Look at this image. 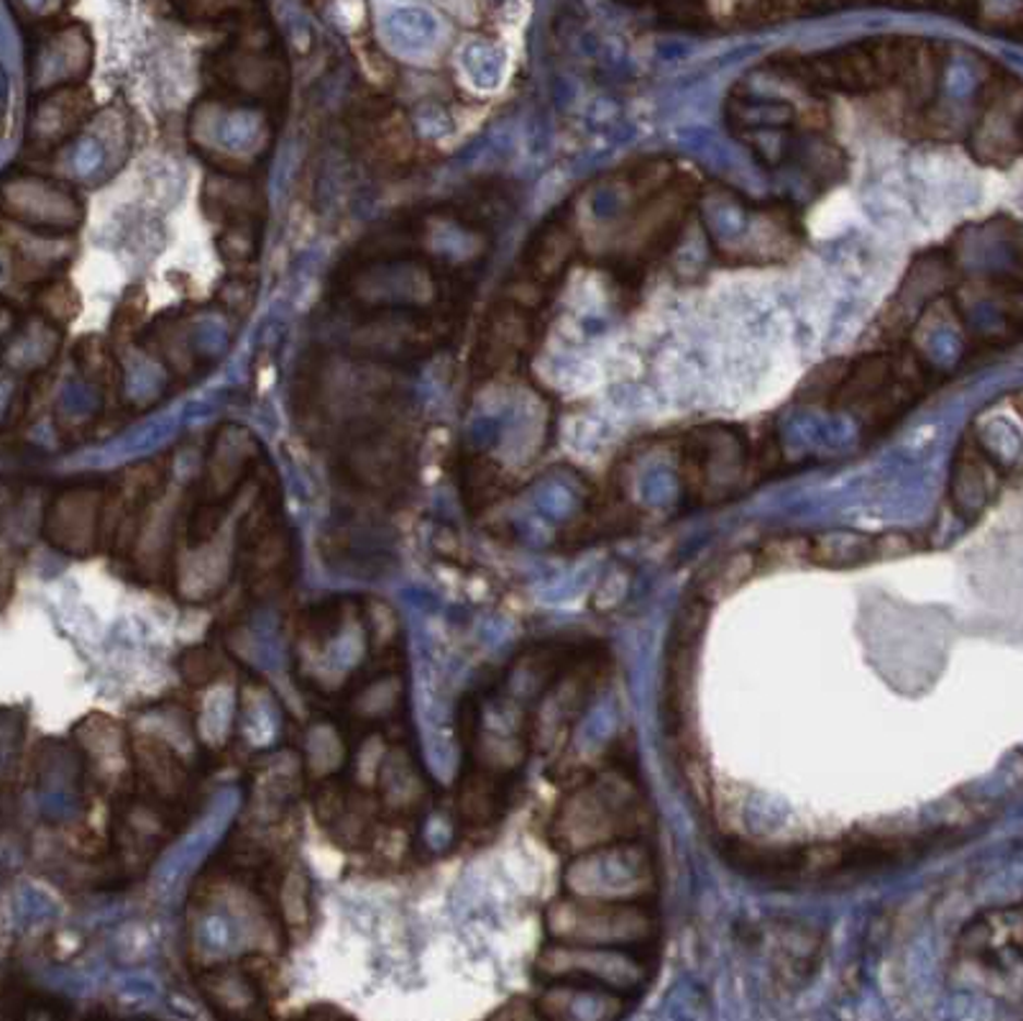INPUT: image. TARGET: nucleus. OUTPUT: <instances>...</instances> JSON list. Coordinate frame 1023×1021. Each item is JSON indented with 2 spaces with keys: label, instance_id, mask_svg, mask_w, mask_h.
<instances>
[{
  "label": "nucleus",
  "instance_id": "nucleus-1",
  "mask_svg": "<svg viewBox=\"0 0 1023 1021\" xmlns=\"http://www.w3.org/2000/svg\"><path fill=\"white\" fill-rule=\"evenodd\" d=\"M929 834H863V838L817 842V845L760 848L732 842L724 850L732 865L755 878L806 884V880H847L891 868L918 857L931 845Z\"/></svg>",
  "mask_w": 1023,
  "mask_h": 1021
},
{
  "label": "nucleus",
  "instance_id": "nucleus-2",
  "mask_svg": "<svg viewBox=\"0 0 1023 1021\" xmlns=\"http://www.w3.org/2000/svg\"><path fill=\"white\" fill-rule=\"evenodd\" d=\"M650 827L652 814L635 773L612 768L583 781L561 804L553 840L566 853H583L610 842L645 840Z\"/></svg>",
  "mask_w": 1023,
  "mask_h": 1021
},
{
  "label": "nucleus",
  "instance_id": "nucleus-3",
  "mask_svg": "<svg viewBox=\"0 0 1023 1021\" xmlns=\"http://www.w3.org/2000/svg\"><path fill=\"white\" fill-rule=\"evenodd\" d=\"M703 625H707V602L696 594L686 599L673 620L669 646H665L663 661V692H661V712L663 728L678 747V760L684 764V773L688 786L696 791V796H703L707 786V773L696 753L694 743V686H696V663H699V646Z\"/></svg>",
  "mask_w": 1023,
  "mask_h": 1021
},
{
  "label": "nucleus",
  "instance_id": "nucleus-4",
  "mask_svg": "<svg viewBox=\"0 0 1023 1021\" xmlns=\"http://www.w3.org/2000/svg\"><path fill=\"white\" fill-rule=\"evenodd\" d=\"M213 98L243 100V103H272L285 100L289 83L285 59L266 32L262 13L239 24V32L224 49L215 51L207 62Z\"/></svg>",
  "mask_w": 1023,
  "mask_h": 1021
},
{
  "label": "nucleus",
  "instance_id": "nucleus-5",
  "mask_svg": "<svg viewBox=\"0 0 1023 1021\" xmlns=\"http://www.w3.org/2000/svg\"><path fill=\"white\" fill-rule=\"evenodd\" d=\"M547 932L555 942L645 952L658 939V912L652 899L606 901L568 893L547 909Z\"/></svg>",
  "mask_w": 1023,
  "mask_h": 1021
},
{
  "label": "nucleus",
  "instance_id": "nucleus-6",
  "mask_svg": "<svg viewBox=\"0 0 1023 1021\" xmlns=\"http://www.w3.org/2000/svg\"><path fill=\"white\" fill-rule=\"evenodd\" d=\"M952 968L962 981L988 990L1023 981V901L977 914L960 932Z\"/></svg>",
  "mask_w": 1023,
  "mask_h": 1021
},
{
  "label": "nucleus",
  "instance_id": "nucleus-7",
  "mask_svg": "<svg viewBox=\"0 0 1023 1021\" xmlns=\"http://www.w3.org/2000/svg\"><path fill=\"white\" fill-rule=\"evenodd\" d=\"M570 897L606 901H648L655 897L658 873L645 840H622L578 853L566 868Z\"/></svg>",
  "mask_w": 1023,
  "mask_h": 1021
},
{
  "label": "nucleus",
  "instance_id": "nucleus-8",
  "mask_svg": "<svg viewBox=\"0 0 1023 1021\" xmlns=\"http://www.w3.org/2000/svg\"><path fill=\"white\" fill-rule=\"evenodd\" d=\"M538 971L566 986L637 994L650 978L648 958L625 947L555 942L540 956Z\"/></svg>",
  "mask_w": 1023,
  "mask_h": 1021
},
{
  "label": "nucleus",
  "instance_id": "nucleus-9",
  "mask_svg": "<svg viewBox=\"0 0 1023 1021\" xmlns=\"http://www.w3.org/2000/svg\"><path fill=\"white\" fill-rule=\"evenodd\" d=\"M911 551L903 536H863V532H819V536H796L773 540L760 553L775 564H806L819 568H855L872 561L903 556Z\"/></svg>",
  "mask_w": 1023,
  "mask_h": 1021
},
{
  "label": "nucleus",
  "instance_id": "nucleus-10",
  "mask_svg": "<svg viewBox=\"0 0 1023 1021\" xmlns=\"http://www.w3.org/2000/svg\"><path fill=\"white\" fill-rule=\"evenodd\" d=\"M241 806V794L239 789H224L213 796V802L207 804V812L197 819V825L190 827V832L184 834L182 840H177L174 845H169V850L161 855V861L154 868V886L161 897H177L182 891V886L188 884V878L195 873L210 850L218 845L220 838H224L228 825L233 822L236 812Z\"/></svg>",
  "mask_w": 1023,
  "mask_h": 1021
},
{
  "label": "nucleus",
  "instance_id": "nucleus-11",
  "mask_svg": "<svg viewBox=\"0 0 1023 1021\" xmlns=\"http://www.w3.org/2000/svg\"><path fill=\"white\" fill-rule=\"evenodd\" d=\"M351 131L361 157L382 172H397L414 157L410 123L387 103H363L356 110Z\"/></svg>",
  "mask_w": 1023,
  "mask_h": 1021
},
{
  "label": "nucleus",
  "instance_id": "nucleus-12",
  "mask_svg": "<svg viewBox=\"0 0 1023 1021\" xmlns=\"http://www.w3.org/2000/svg\"><path fill=\"white\" fill-rule=\"evenodd\" d=\"M106 494L98 487H70L59 492L44 517V536L59 551L87 556L103 530Z\"/></svg>",
  "mask_w": 1023,
  "mask_h": 1021
},
{
  "label": "nucleus",
  "instance_id": "nucleus-13",
  "mask_svg": "<svg viewBox=\"0 0 1023 1021\" xmlns=\"http://www.w3.org/2000/svg\"><path fill=\"white\" fill-rule=\"evenodd\" d=\"M256 443L239 425L220 428L210 443L203 477V505L224 507L254 469Z\"/></svg>",
  "mask_w": 1023,
  "mask_h": 1021
},
{
  "label": "nucleus",
  "instance_id": "nucleus-14",
  "mask_svg": "<svg viewBox=\"0 0 1023 1021\" xmlns=\"http://www.w3.org/2000/svg\"><path fill=\"white\" fill-rule=\"evenodd\" d=\"M507 804V779L500 768L486 766L471 773L461 789V814L473 825H492Z\"/></svg>",
  "mask_w": 1023,
  "mask_h": 1021
},
{
  "label": "nucleus",
  "instance_id": "nucleus-15",
  "mask_svg": "<svg viewBox=\"0 0 1023 1021\" xmlns=\"http://www.w3.org/2000/svg\"><path fill=\"white\" fill-rule=\"evenodd\" d=\"M760 556L753 553H735V556L719 561V566H711L701 579L699 597L703 602L709 599H719L732 594V591L743 587L747 579H753L760 572Z\"/></svg>",
  "mask_w": 1023,
  "mask_h": 1021
},
{
  "label": "nucleus",
  "instance_id": "nucleus-16",
  "mask_svg": "<svg viewBox=\"0 0 1023 1021\" xmlns=\"http://www.w3.org/2000/svg\"><path fill=\"white\" fill-rule=\"evenodd\" d=\"M172 5L188 21L200 24H243L262 13L258 0H172Z\"/></svg>",
  "mask_w": 1023,
  "mask_h": 1021
},
{
  "label": "nucleus",
  "instance_id": "nucleus-17",
  "mask_svg": "<svg viewBox=\"0 0 1023 1021\" xmlns=\"http://www.w3.org/2000/svg\"><path fill=\"white\" fill-rule=\"evenodd\" d=\"M231 714H233V694L226 686L215 689L207 699L205 712H203V735L207 743H224V737L228 735V724H231Z\"/></svg>",
  "mask_w": 1023,
  "mask_h": 1021
},
{
  "label": "nucleus",
  "instance_id": "nucleus-18",
  "mask_svg": "<svg viewBox=\"0 0 1023 1021\" xmlns=\"http://www.w3.org/2000/svg\"><path fill=\"white\" fill-rule=\"evenodd\" d=\"M207 990L215 1004L226 1006V1009H243L256 1001L254 988H251L249 978H239V975H215L207 978Z\"/></svg>",
  "mask_w": 1023,
  "mask_h": 1021
},
{
  "label": "nucleus",
  "instance_id": "nucleus-19",
  "mask_svg": "<svg viewBox=\"0 0 1023 1021\" xmlns=\"http://www.w3.org/2000/svg\"><path fill=\"white\" fill-rule=\"evenodd\" d=\"M285 912L292 924H302L308 916V880L300 873H292L285 884Z\"/></svg>",
  "mask_w": 1023,
  "mask_h": 1021
},
{
  "label": "nucleus",
  "instance_id": "nucleus-20",
  "mask_svg": "<svg viewBox=\"0 0 1023 1021\" xmlns=\"http://www.w3.org/2000/svg\"><path fill=\"white\" fill-rule=\"evenodd\" d=\"M24 3L28 5V9H36V11L51 9V0H24Z\"/></svg>",
  "mask_w": 1023,
  "mask_h": 1021
}]
</instances>
